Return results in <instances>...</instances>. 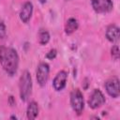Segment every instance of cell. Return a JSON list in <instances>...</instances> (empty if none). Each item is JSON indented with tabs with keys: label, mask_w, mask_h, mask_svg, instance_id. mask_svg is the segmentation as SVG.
<instances>
[{
	"label": "cell",
	"mask_w": 120,
	"mask_h": 120,
	"mask_svg": "<svg viewBox=\"0 0 120 120\" xmlns=\"http://www.w3.org/2000/svg\"><path fill=\"white\" fill-rule=\"evenodd\" d=\"M20 97L22 101H26L32 93V78L27 70H24L19 81Z\"/></svg>",
	"instance_id": "7a4b0ae2"
},
{
	"label": "cell",
	"mask_w": 120,
	"mask_h": 120,
	"mask_svg": "<svg viewBox=\"0 0 120 120\" xmlns=\"http://www.w3.org/2000/svg\"><path fill=\"white\" fill-rule=\"evenodd\" d=\"M119 28L116 25L111 24L108 26L106 30V38L108 40H110L111 42H117L119 40Z\"/></svg>",
	"instance_id": "30bf717a"
},
{
	"label": "cell",
	"mask_w": 120,
	"mask_h": 120,
	"mask_svg": "<svg viewBox=\"0 0 120 120\" xmlns=\"http://www.w3.org/2000/svg\"><path fill=\"white\" fill-rule=\"evenodd\" d=\"M38 114V105L36 101H31L28 104V107L26 110L27 118L30 120H33V119L37 118Z\"/></svg>",
	"instance_id": "8fae6325"
},
{
	"label": "cell",
	"mask_w": 120,
	"mask_h": 120,
	"mask_svg": "<svg viewBox=\"0 0 120 120\" xmlns=\"http://www.w3.org/2000/svg\"><path fill=\"white\" fill-rule=\"evenodd\" d=\"M111 52H112V56L115 60H118V58H119V47H118V45L112 46Z\"/></svg>",
	"instance_id": "5bb4252c"
},
{
	"label": "cell",
	"mask_w": 120,
	"mask_h": 120,
	"mask_svg": "<svg viewBox=\"0 0 120 120\" xmlns=\"http://www.w3.org/2000/svg\"><path fill=\"white\" fill-rule=\"evenodd\" d=\"M38 42L41 45H45L49 42L50 40V34L47 30L45 29H40L38 32Z\"/></svg>",
	"instance_id": "4fadbf2b"
},
{
	"label": "cell",
	"mask_w": 120,
	"mask_h": 120,
	"mask_svg": "<svg viewBox=\"0 0 120 120\" xmlns=\"http://www.w3.org/2000/svg\"><path fill=\"white\" fill-rule=\"evenodd\" d=\"M105 88L109 96L112 98H118L120 91H119V80L116 77H112V79H109L105 82Z\"/></svg>",
	"instance_id": "52a82bcc"
},
{
	"label": "cell",
	"mask_w": 120,
	"mask_h": 120,
	"mask_svg": "<svg viewBox=\"0 0 120 120\" xmlns=\"http://www.w3.org/2000/svg\"><path fill=\"white\" fill-rule=\"evenodd\" d=\"M56 55H57V51L55 49H52V50L49 51V52H47L46 58H48L50 60H52V59H54L56 57Z\"/></svg>",
	"instance_id": "2e32d148"
},
{
	"label": "cell",
	"mask_w": 120,
	"mask_h": 120,
	"mask_svg": "<svg viewBox=\"0 0 120 120\" xmlns=\"http://www.w3.org/2000/svg\"><path fill=\"white\" fill-rule=\"evenodd\" d=\"M104 103H105V97L103 96L102 92L99 89H95L88 99L89 107H91L92 109H98L101 107Z\"/></svg>",
	"instance_id": "8992f818"
},
{
	"label": "cell",
	"mask_w": 120,
	"mask_h": 120,
	"mask_svg": "<svg viewBox=\"0 0 120 120\" xmlns=\"http://www.w3.org/2000/svg\"><path fill=\"white\" fill-rule=\"evenodd\" d=\"M50 72V67L47 63H40L37 68V81L40 86H44L48 81Z\"/></svg>",
	"instance_id": "5b68a950"
},
{
	"label": "cell",
	"mask_w": 120,
	"mask_h": 120,
	"mask_svg": "<svg viewBox=\"0 0 120 120\" xmlns=\"http://www.w3.org/2000/svg\"><path fill=\"white\" fill-rule=\"evenodd\" d=\"M79 27V22L75 18H69L65 24V32L68 35L72 34L73 32H75Z\"/></svg>",
	"instance_id": "7c38bea8"
},
{
	"label": "cell",
	"mask_w": 120,
	"mask_h": 120,
	"mask_svg": "<svg viewBox=\"0 0 120 120\" xmlns=\"http://www.w3.org/2000/svg\"><path fill=\"white\" fill-rule=\"evenodd\" d=\"M70 105L72 110L78 115H80L82 112L84 107V100H83V96L79 89H74L70 93Z\"/></svg>",
	"instance_id": "3957f363"
},
{
	"label": "cell",
	"mask_w": 120,
	"mask_h": 120,
	"mask_svg": "<svg viewBox=\"0 0 120 120\" xmlns=\"http://www.w3.org/2000/svg\"><path fill=\"white\" fill-rule=\"evenodd\" d=\"M0 64L8 75H14L19 67V55L17 52L13 48L0 46Z\"/></svg>",
	"instance_id": "6da1fadb"
},
{
	"label": "cell",
	"mask_w": 120,
	"mask_h": 120,
	"mask_svg": "<svg viewBox=\"0 0 120 120\" xmlns=\"http://www.w3.org/2000/svg\"><path fill=\"white\" fill-rule=\"evenodd\" d=\"M32 13H33V4L29 1H27L22 5V7L20 10L19 15H20L21 21L24 23L28 22L31 16H32Z\"/></svg>",
	"instance_id": "9c48e42d"
},
{
	"label": "cell",
	"mask_w": 120,
	"mask_h": 120,
	"mask_svg": "<svg viewBox=\"0 0 120 120\" xmlns=\"http://www.w3.org/2000/svg\"><path fill=\"white\" fill-rule=\"evenodd\" d=\"M7 35V29H6V25L4 23V22L2 20H0V38H4Z\"/></svg>",
	"instance_id": "9a60e30c"
},
{
	"label": "cell",
	"mask_w": 120,
	"mask_h": 120,
	"mask_svg": "<svg viewBox=\"0 0 120 120\" xmlns=\"http://www.w3.org/2000/svg\"><path fill=\"white\" fill-rule=\"evenodd\" d=\"M91 5L97 13H107L113 8L112 0H91Z\"/></svg>",
	"instance_id": "277c9868"
},
{
	"label": "cell",
	"mask_w": 120,
	"mask_h": 120,
	"mask_svg": "<svg viewBox=\"0 0 120 120\" xmlns=\"http://www.w3.org/2000/svg\"><path fill=\"white\" fill-rule=\"evenodd\" d=\"M46 1H47V0H39V2H40L41 4H45V3H46Z\"/></svg>",
	"instance_id": "e0dca14e"
},
{
	"label": "cell",
	"mask_w": 120,
	"mask_h": 120,
	"mask_svg": "<svg viewBox=\"0 0 120 120\" xmlns=\"http://www.w3.org/2000/svg\"><path fill=\"white\" fill-rule=\"evenodd\" d=\"M67 79H68V73L65 70L59 71L52 81V86H53L54 90H56V91L63 90L66 86Z\"/></svg>",
	"instance_id": "ba28073f"
}]
</instances>
